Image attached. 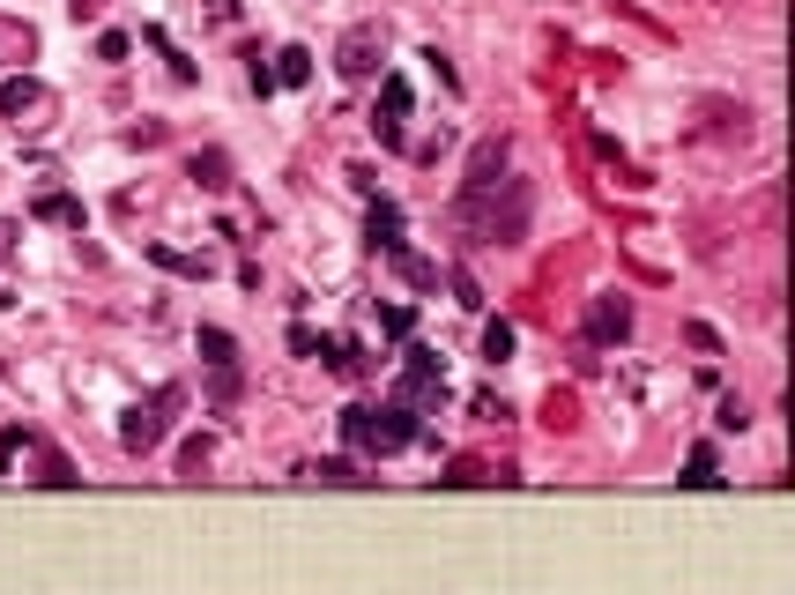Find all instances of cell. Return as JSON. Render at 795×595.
Segmentation results:
<instances>
[{"label":"cell","instance_id":"6da1fadb","mask_svg":"<svg viewBox=\"0 0 795 595\" xmlns=\"http://www.w3.org/2000/svg\"><path fill=\"white\" fill-rule=\"evenodd\" d=\"M528 209H536V186L505 171L499 186L461 194V202H454V223L468 231V239H484V246H521V239H528Z\"/></svg>","mask_w":795,"mask_h":595},{"label":"cell","instance_id":"7a4b0ae2","mask_svg":"<svg viewBox=\"0 0 795 595\" xmlns=\"http://www.w3.org/2000/svg\"><path fill=\"white\" fill-rule=\"evenodd\" d=\"M342 439H350V454H402V447L417 439V410H409V402L342 410Z\"/></svg>","mask_w":795,"mask_h":595},{"label":"cell","instance_id":"3957f363","mask_svg":"<svg viewBox=\"0 0 795 595\" xmlns=\"http://www.w3.org/2000/svg\"><path fill=\"white\" fill-rule=\"evenodd\" d=\"M179 410H186V387L164 380L157 394H149V402H134V410L120 417V447H126V454H149V447H157V439L171 432V417H179Z\"/></svg>","mask_w":795,"mask_h":595},{"label":"cell","instance_id":"277c9868","mask_svg":"<svg viewBox=\"0 0 795 595\" xmlns=\"http://www.w3.org/2000/svg\"><path fill=\"white\" fill-rule=\"evenodd\" d=\"M379 60H387V23H379V15L350 23V31L335 38V75L342 83H372V75H387Z\"/></svg>","mask_w":795,"mask_h":595},{"label":"cell","instance_id":"5b68a950","mask_svg":"<svg viewBox=\"0 0 795 595\" xmlns=\"http://www.w3.org/2000/svg\"><path fill=\"white\" fill-rule=\"evenodd\" d=\"M52 112H60V97H52L38 75H8V83H0V120H8L15 134L52 127Z\"/></svg>","mask_w":795,"mask_h":595},{"label":"cell","instance_id":"8992f818","mask_svg":"<svg viewBox=\"0 0 795 595\" xmlns=\"http://www.w3.org/2000/svg\"><path fill=\"white\" fill-rule=\"evenodd\" d=\"M394 402H409V410H439L447 402V365H439V350H409L402 357V380H394Z\"/></svg>","mask_w":795,"mask_h":595},{"label":"cell","instance_id":"52a82bcc","mask_svg":"<svg viewBox=\"0 0 795 595\" xmlns=\"http://www.w3.org/2000/svg\"><path fill=\"white\" fill-rule=\"evenodd\" d=\"M372 134H379V149H402V142H409V83H402V75H379Z\"/></svg>","mask_w":795,"mask_h":595},{"label":"cell","instance_id":"ba28073f","mask_svg":"<svg viewBox=\"0 0 795 595\" xmlns=\"http://www.w3.org/2000/svg\"><path fill=\"white\" fill-rule=\"evenodd\" d=\"M505 157H513V149H505V134L476 142V149H468V171H461V194H484V186H499V179H505Z\"/></svg>","mask_w":795,"mask_h":595},{"label":"cell","instance_id":"9c48e42d","mask_svg":"<svg viewBox=\"0 0 795 595\" xmlns=\"http://www.w3.org/2000/svg\"><path fill=\"white\" fill-rule=\"evenodd\" d=\"M587 328H595V342H625L632 336V305L617 291H602V298H595V313H587Z\"/></svg>","mask_w":795,"mask_h":595},{"label":"cell","instance_id":"30bf717a","mask_svg":"<svg viewBox=\"0 0 795 595\" xmlns=\"http://www.w3.org/2000/svg\"><path fill=\"white\" fill-rule=\"evenodd\" d=\"M394 239H402V209H394V202L379 194L372 209H365V246H372V254H387Z\"/></svg>","mask_w":795,"mask_h":595},{"label":"cell","instance_id":"8fae6325","mask_svg":"<svg viewBox=\"0 0 795 595\" xmlns=\"http://www.w3.org/2000/svg\"><path fill=\"white\" fill-rule=\"evenodd\" d=\"M313 83V52H305V45H283V52H276V89H305Z\"/></svg>","mask_w":795,"mask_h":595},{"label":"cell","instance_id":"7c38bea8","mask_svg":"<svg viewBox=\"0 0 795 595\" xmlns=\"http://www.w3.org/2000/svg\"><path fill=\"white\" fill-rule=\"evenodd\" d=\"M387 260H394V268H402V276H409V283H417V291H439V260H424V254H409V246H402V239H394V246H387Z\"/></svg>","mask_w":795,"mask_h":595},{"label":"cell","instance_id":"4fadbf2b","mask_svg":"<svg viewBox=\"0 0 795 595\" xmlns=\"http://www.w3.org/2000/svg\"><path fill=\"white\" fill-rule=\"evenodd\" d=\"M38 223H60V231H83V202H75V194H38Z\"/></svg>","mask_w":795,"mask_h":595},{"label":"cell","instance_id":"5bb4252c","mask_svg":"<svg viewBox=\"0 0 795 595\" xmlns=\"http://www.w3.org/2000/svg\"><path fill=\"white\" fill-rule=\"evenodd\" d=\"M201 365L209 373H238V342L223 336V328H201Z\"/></svg>","mask_w":795,"mask_h":595},{"label":"cell","instance_id":"9a60e30c","mask_svg":"<svg viewBox=\"0 0 795 595\" xmlns=\"http://www.w3.org/2000/svg\"><path fill=\"white\" fill-rule=\"evenodd\" d=\"M676 484H692V491H713V484H721V476H713V447H692V454H684V476H676Z\"/></svg>","mask_w":795,"mask_h":595},{"label":"cell","instance_id":"2e32d148","mask_svg":"<svg viewBox=\"0 0 795 595\" xmlns=\"http://www.w3.org/2000/svg\"><path fill=\"white\" fill-rule=\"evenodd\" d=\"M194 179H201V186H231V157H223V149H194Z\"/></svg>","mask_w":795,"mask_h":595},{"label":"cell","instance_id":"e0dca14e","mask_svg":"<svg viewBox=\"0 0 795 595\" xmlns=\"http://www.w3.org/2000/svg\"><path fill=\"white\" fill-rule=\"evenodd\" d=\"M149 260H157V268H171V276H194V283L209 276V254H171V246H149Z\"/></svg>","mask_w":795,"mask_h":595},{"label":"cell","instance_id":"ac0fdd59","mask_svg":"<svg viewBox=\"0 0 795 595\" xmlns=\"http://www.w3.org/2000/svg\"><path fill=\"white\" fill-rule=\"evenodd\" d=\"M209 462H216V439H209V432L179 447V476H201V469H209Z\"/></svg>","mask_w":795,"mask_h":595},{"label":"cell","instance_id":"d6986e66","mask_svg":"<svg viewBox=\"0 0 795 595\" xmlns=\"http://www.w3.org/2000/svg\"><path fill=\"white\" fill-rule=\"evenodd\" d=\"M484 357H491V365L513 357V320H484Z\"/></svg>","mask_w":795,"mask_h":595},{"label":"cell","instance_id":"ffe728a7","mask_svg":"<svg viewBox=\"0 0 795 595\" xmlns=\"http://www.w3.org/2000/svg\"><path fill=\"white\" fill-rule=\"evenodd\" d=\"M142 38H149V45H157V52H164V60H171V75H179V83H194V60H186V52H179V45H171L164 31H157V23H149Z\"/></svg>","mask_w":795,"mask_h":595},{"label":"cell","instance_id":"44dd1931","mask_svg":"<svg viewBox=\"0 0 795 595\" xmlns=\"http://www.w3.org/2000/svg\"><path fill=\"white\" fill-rule=\"evenodd\" d=\"M305 476H313V484H365V476H357V462H313Z\"/></svg>","mask_w":795,"mask_h":595},{"label":"cell","instance_id":"7402d4cb","mask_svg":"<svg viewBox=\"0 0 795 595\" xmlns=\"http://www.w3.org/2000/svg\"><path fill=\"white\" fill-rule=\"evenodd\" d=\"M409 328H417V313H409V305H387V313H379V336H409Z\"/></svg>","mask_w":795,"mask_h":595},{"label":"cell","instance_id":"603a6c76","mask_svg":"<svg viewBox=\"0 0 795 595\" xmlns=\"http://www.w3.org/2000/svg\"><path fill=\"white\" fill-rule=\"evenodd\" d=\"M713 425H721V432H744V425H751V410H744L736 394H721V410H713Z\"/></svg>","mask_w":795,"mask_h":595},{"label":"cell","instance_id":"cb8c5ba5","mask_svg":"<svg viewBox=\"0 0 795 595\" xmlns=\"http://www.w3.org/2000/svg\"><path fill=\"white\" fill-rule=\"evenodd\" d=\"M439 484H491V469H484V462H454Z\"/></svg>","mask_w":795,"mask_h":595},{"label":"cell","instance_id":"d4e9b609","mask_svg":"<svg viewBox=\"0 0 795 595\" xmlns=\"http://www.w3.org/2000/svg\"><path fill=\"white\" fill-rule=\"evenodd\" d=\"M447 283H454V298H461V305H484V291H476V276H468V268H454Z\"/></svg>","mask_w":795,"mask_h":595},{"label":"cell","instance_id":"484cf974","mask_svg":"<svg viewBox=\"0 0 795 595\" xmlns=\"http://www.w3.org/2000/svg\"><path fill=\"white\" fill-rule=\"evenodd\" d=\"M126 52H134V45H126L120 31H105V38H97V60H126Z\"/></svg>","mask_w":795,"mask_h":595},{"label":"cell","instance_id":"4316f807","mask_svg":"<svg viewBox=\"0 0 795 595\" xmlns=\"http://www.w3.org/2000/svg\"><path fill=\"white\" fill-rule=\"evenodd\" d=\"M209 23H238V0H209Z\"/></svg>","mask_w":795,"mask_h":595},{"label":"cell","instance_id":"83f0119b","mask_svg":"<svg viewBox=\"0 0 795 595\" xmlns=\"http://www.w3.org/2000/svg\"><path fill=\"white\" fill-rule=\"evenodd\" d=\"M15 239H23V231H15V223H0V260L15 254Z\"/></svg>","mask_w":795,"mask_h":595},{"label":"cell","instance_id":"f1b7e54d","mask_svg":"<svg viewBox=\"0 0 795 595\" xmlns=\"http://www.w3.org/2000/svg\"><path fill=\"white\" fill-rule=\"evenodd\" d=\"M68 8H75V23H83V15H97V8H105V0H68Z\"/></svg>","mask_w":795,"mask_h":595}]
</instances>
